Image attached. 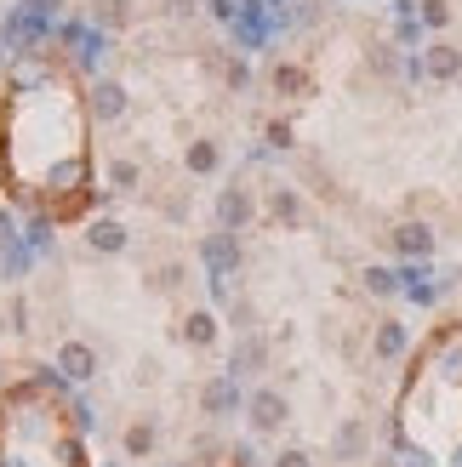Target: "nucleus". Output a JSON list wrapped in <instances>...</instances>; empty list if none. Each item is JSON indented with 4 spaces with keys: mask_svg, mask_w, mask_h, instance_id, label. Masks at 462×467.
<instances>
[{
    "mask_svg": "<svg viewBox=\"0 0 462 467\" xmlns=\"http://www.w3.org/2000/svg\"><path fill=\"white\" fill-rule=\"evenodd\" d=\"M388 245H394V256H428L434 251V228L428 223H394V234H388Z\"/></svg>",
    "mask_w": 462,
    "mask_h": 467,
    "instance_id": "10",
    "label": "nucleus"
},
{
    "mask_svg": "<svg viewBox=\"0 0 462 467\" xmlns=\"http://www.w3.org/2000/svg\"><path fill=\"white\" fill-rule=\"evenodd\" d=\"M251 217H257V200H251V189H246V182H228V189L217 194V228H223V234H240Z\"/></svg>",
    "mask_w": 462,
    "mask_h": 467,
    "instance_id": "6",
    "label": "nucleus"
},
{
    "mask_svg": "<svg viewBox=\"0 0 462 467\" xmlns=\"http://www.w3.org/2000/svg\"><path fill=\"white\" fill-rule=\"evenodd\" d=\"M6 194L46 200L58 217H75L86 205L91 160H86V103L63 80H40L12 91L6 103Z\"/></svg>",
    "mask_w": 462,
    "mask_h": 467,
    "instance_id": "1",
    "label": "nucleus"
},
{
    "mask_svg": "<svg viewBox=\"0 0 462 467\" xmlns=\"http://www.w3.org/2000/svg\"><path fill=\"white\" fill-rule=\"evenodd\" d=\"M268 217L280 223V228L303 223V200H297V189H268Z\"/></svg>",
    "mask_w": 462,
    "mask_h": 467,
    "instance_id": "16",
    "label": "nucleus"
},
{
    "mask_svg": "<svg viewBox=\"0 0 462 467\" xmlns=\"http://www.w3.org/2000/svg\"><path fill=\"white\" fill-rule=\"evenodd\" d=\"M109 182H114V194H137V182H143V166L126 154H114L109 160Z\"/></svg>",
    "mask_w": 462,
    "mask_h": 467,
    "instance_id": "21",
    "label": "nucleus"
},
{
    "mask_svg": "<svg viewBox=\"0 0 462 467\" xmlns=\"http://www.w3.org/2000/svg\"><path fill=\"white\" fill-rule=\"evenodd\" d=\"M0 68H6V46H0Z\"/></svg>",
    "mask_w": 462,
    "mask_h": 467,
    "instance_id": "30",
    "label": "nucleus"
},
{
    "mask_svg": "<svg viewBox=\"0 0 462 467\" xmlns=\"http://www.w3.org/2000/svg\"><path fill=\"white\" fill-rule=\"evenodd\" d=\"M0 331H6V337H29L35 331V325H29V302H23V296L6 302V325H0Z\"/></svg>",
    "mask_w": 462,
    "mask_h": 467,
    "instance_id": "25",
    "label": "nucleus"
},
{
    "mask_svg": "<svg viewBox=\"0 0 462 467\" xmlns=\"http://www.w3.org/2000/svg\"><path fill=\"white\" fill-rule=\"evenodd\" d=\"M274 467H314V456H309L303 445H286L280 456H274Z\"/></svg>",
    "mask_w": 462,
    "mask_h": 467,
    "instance_id": "26",
    "label": "nucleus"
},
{
    "mask_svg": "<svg viewBox=\"0 0 462 467\" xmlns=\"http://www.w3.org/2000/svg\"><path fill=\"white\" fill-rule=\"evenodd\" d=\"M52 365H58L63 382H91V377H98V348H91L86 337H63Z\"/></svg>",
    "mask_w": 462,
    "mask_h": 467,
    "instance_id": "3",
    "label": "nucleus"
},
{
    "mask_svg": "<svg viewBox=\"0 0 462 467\" xmlns=\"http://www.w3.org/2000/svg\"><path fill=\"white\" fill-rule=\"evenodd\" d=\"M131 245V234L121 217H91L86 223V251H98V256H121Z\"/></svg>",
    "mask_w": 462,
    "mask_h": 467,
    "instance_id": "8",
    "label": "nucleus"
},
{
    "mask_svg": "<svg viewBox=\"0 0 462 467\" xmlns=\"http://www.w3.org/2000/svg\"><path fill=\"white\" fill-rule=\"evenodd\" d=\"M121 445H126V456H131V462H149V456H154V445H160V422H154V416H131L126 433H121Z\"/></svg>",
    "mask_w": 462,
    "mask_h": 467,
    "instance_id": "9",
    "label": "nucleus"
},
{
    "mask_svg": "<svg viewBox=\"0 0 462 467\" xmlns=\"http://www.w3.org/2000/svg\"><path fill=\"white\" fill-rule=\"evenodd\" d=\"M200 256L212 263V274H228V268L240 263V245H235V234H217V240H205V245H200Z\"/></svg>",
    "mask_w": 462,
    "mask_h": 467,
    "instance_id": "17",
    "label": "nucleus"
},
{
    "mask_svg": "<svg viewBox=\"0 0 462 467\" xmlns=\"http://www.w3.org/2000/svg\"><path fill=\"white\" fill-rule=\"evenodd\" d=\"M235 405H240L235 377H223V382H205V388H200V410H205V416H228Z\"/></svg>",
    "mask_w": 462,
    "mask_h": 467,
    "instance_id": "15",
    "label": "nucleus"
},
{
    "mask_svg": "<svg viewBox=\"0 0 462 467\" xmlns=\"http://www.w3.org/2000/svg\"><path fill=\"white\" fill-rule=\"evenodd\" d=\"M451 467H462V445H457V456H451Z\"/></svg>",
    "mask_w": 462,
    "mask_h": 467,
    "instance_id": "29",
    "label": "nucleus"
},
{
    "mask_svg": "<svg viewBox=\"0 0 462 467\" xmlns=\"http://www.w3.org/2000/svg\"><path fill=\"white\" fill-rule=\"evenodd\" d=\"M360 285L372 291V296H400V291H405V274H394V268H383V263H372V268L360 274Z\"/></svg>",
    "mask_w": 462,
    "mask_h": 467,
    "instance_id": "18",
    "label": "nucleus"
},
{
    "mask_svg": "<svg viewBox=\"0 0 462 467\" xmlns=\"http://www.w3.org/2000/svg\"><path fill=\"white\" fill-rule=\"evenodd\" d=\"M177 337L189 342V348H212L217 342V314L212 308H189V314H183V325H177Z\"/></svg>",
    "mask_w": 462,
    "mask_h": 467,
    "instance_id": "14",
    "label": "nucleus"
},
{
    "mask_svg": "<svg viewBox=\"0 0 462 467\" xmlns=\"http://www.w3.org/2000/svg\"><path fill=\"white\" fill-rule=\"evenodd\" d=\"M423 75L434 86H457L462 80V46L457 40H434L428 52H423Z\"/></svg>",
    "mask_w": 462,
    "mask_h": 467,
    "instance_id": "7",
    "label": "nucleus"
},
{
    "mask_svg": "<svg viewBox=\"0 0 462 467\" xmlns=\"http://www.w3.org/2000/svg\"><path fill=\"white\" fill-rule=\"evenodd\" d=\"M58 6H68V0H23V12H35V17H52Z\"/></svg>",
    "mask_w": 462,
    "mask_h": 467,
    "instance_id": "28",
    "label": "nucleus"
},
{
    "mask_svg": "<svg viewBox=\"0 0 462 467\" xmlns=\"http://www.w3.org/2000/svg\"><path fill=\"white\" fill-rule=\"evenodd\" d=\"M268 86H274V98H303V91H309V75H303L297 63H280V68L268 75Z\"/></svg>",
    "mask_w": 462,
    "mask_h": 467,
    "instance_id": "20",
    "label": "nucleus"
},
{
    "mask_svg": "<svg viewBox=\"0 0 462 467\" xmlns=\"http://www.w3.org/2000/svg\"><path fill=\"white\" fill-rule=\"evenodd\" d=\"M263 365H268V342L263 337H246L235 348V377H251V370H263Z\"/></svg>",
    "mask_w": 462,
    "mask_h": 467,
    "instance_id": "19",
    "label": "nucleus"
},
{
    "mask_svg": "<svg viewBox=\"0 0 462 467\" xmlns=\"http://www.w3.org/2000/svg\"><path fill=\"white\" fill-rule=\"evenodd\" d=\"M365 445H372L365 422H360V416H342V428L331 433V456H337V462H360V456H365Z\"/></svg>",
    "mask_w": 462,
    "mask_h": 467,
    "instance_id": "11",
    "label": "nucleus"
},
{
    "mask_svg": "<svg viewBox=\"0 0 462 467\" xmlns=\"http://www.w3.org/2000/svg\"><path fill=\"white\" fill-rule=\"evenodd\" d=\"M223 166V149H217V137H194L189 149H183V171L189 177H212Z\"/></svg>",
    "mask_w": 462,
    "mask_h": 467,
    "instance_id": "13",
    "label": "nucleus"
},
{
    "mask_svg": "<svg viewBox=\"0 0 462 467\" xmlns=\"http://www.w3.org/2000/svg\"><path fill=\"white\" fill-rule=\"evenodd\" d=\"M0 467H86L75 433L63 428V410L46 400V388H12L0 416Z\"/></svg>",
    "mask_w": 462,
    "mask_h": 467,
    "instance_id": "2",
    "label": "nucleus"
},
{
    "mask_svg": "<svg viewBox=\"0 0 462 467\" xmlns=\"http://www.w3.org/2000/svg\"><path fill=\"white\" fill-rule=\"evenodd\" d=\"M246 416H251V428H257V433H280L291 422V400H286L280 388H257L246 400Z\"/></svg>",
    "mask_w": 462,
    "mask_h": 467,
    "instance_id": "4",
    "label": "nucleus"
},
{
    "mask_svg": "<svg viewBox=\"0 0 462 467\" xmlns=\"http://www.w3.org/2000/svg\"><path fill=\"white\" fill-rule=\"evenodd\" d=\"M91 17H98V29H126L131 0H91Z\"/></svg>",
    "mask_w": 462,
    "mask_h": 467,
    "instance_id": "22",
    "label": "nucleus"
},
{
    "mask_svg": "<svg viewBox=\"0 0 462 467\" xmlns=\"http://www.w3.org/2000/svg\"><path fill=\"white\" fill-rule=\"evenodd\" d=\"M417 17H423V29H434V35H440V29H451L457 6H451V0H417Z\"/></svg>",
    "mask_w": 462,
    "mask_h": 467,
    "instance_id": "23",
    "label": "nucleus"
},
{
    "mask_svg": "<svg viewBox=\"0 0 462 467\" xmlns=\"http://www.w3.org/2000/svg\"><path fill=\"white\" fill-rule=\"evenodd\" d=\"M126 109H131V98H126V86L121 80H91V91H86V114H91V120H126Z\"/></svg>",
    "mask_w": 462,
    "mask_h": 467,
    "instance_id": "5",
    "label": "nucleus"
},
{
    "mask_svg": "<svg viewBox=\"0 0 462 467\" xmlns=\"http://www.w3.org/2000/svg\"><path fill=\"white\" fill-rule=\"evenodd\" d=\"M405 348H411V331L400 319H383L377 331H372V354L383 359V365H394V359H405Z\"/></svg>",
    "mask_w": 462,
    "mask_h": 467,
    "instance_id": "12",
    "label": "nucleus"
},
{
    "mask_svg": "<svg viewBox=\"0 0 462 467\" xmlns=\"http://www.w3.org/2000/svg\"><path fill=\"white\" fill-rule=\"evenodd\" d=\"M268 149H291V126H286V120L268 126Z\"/></svg>",
    "mask_w": 462,
    "mask_h": 467,
    "instance_id": "27",
    "label": "nucleus"
},
{
    "mask_svg": "<svg viewBox=\"0 0 462 467\" xmlns=\"http://www.w3.org/2000/svg\"><path fill=\"white\" fill-rule=\"evenodd\" d=\"M183 279H189V268H183V263H160V268H149V285L154 291H183Z\"/></svg>",
    "mask_w": 462,
    "mask_h": 467,
    "instance_id": "24",
    "label": "nucleus"
}]
</instances>
